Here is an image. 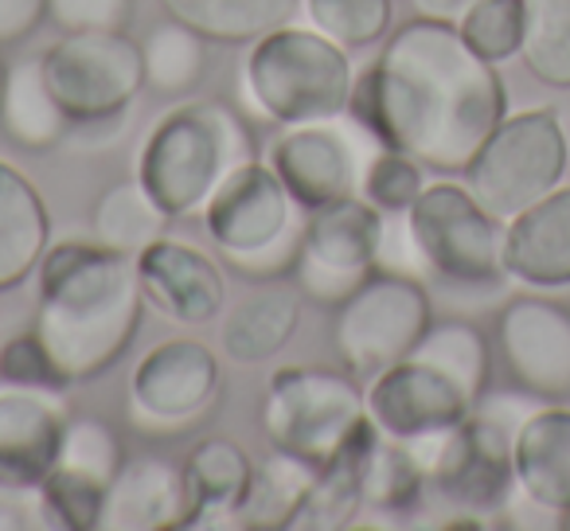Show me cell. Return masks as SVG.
<instances>
[{"instance_id":"cell-1","label":"cell","mask_w":570,"mask_h":531,"mask_svg":"<svg viewBox=\"0 0 570 531\" xmlns=\"http://www.w3.org/2000/svg\"><path fill=\"white\" fill-rule=\"evenodd\" d=\"M348 110L375 145L430 173L461 176L508 118V95L497 63L476 56L458 24L414 17L356 79Z\"/></svg>"},{"instance_id":"cell-2","label":"cell","mask_w":570,"mask_h":531,"mask_svg":"<svg viewBox=\"0 0 570 531\" xmlns=\"http://www.w3.org/2000/svg\"><path fill=\"white\" fill-rule=\"evenodd\" d=\"M36 274V336L48 344L63 380L82 383L110 372L137 341L145 317L134 254L102 246L98 238H67L48 246Z\"/></svg>"},{"instance_id":"cell-3","label":"cell","mask_w":570,"mask_h":531,"mask_svg":"<svg viewBox=\"0 0 570 531\" xmlns=\"http://www.w3.org/2000/svg\"><path fill=\"white\" fill-rule=\"evenodd\" d=\"M356 71L348 48L321 36L317 28L282 24L250 43L238 71V95L246 114L269 126H302L348 114Z\"/></svg>"},{"instance_id":"cell-4","label":"cell","mask_w":570,"mask_h":531,"mask_svg":"<svg viewBox=\"0 0 570 531\" xmlns=\"http://www.w3.org/2000/svg\"><path fill=\"white\" fill-rule=\"evenodd\" d=\"M254 160L246 118L223 102H180L149 129L137 149V180L173 219L204 212L212 191Z\"/></svg>"},{"instance_id":"cell-5","label":"cell","mask_w":570,"mask_h":531,"mask_svg":"<svg viewBox=\"0 0 570 531\" xmlns=\"http://www.w3.org/2000/svg\"><path fill=\"white\" fill-rule=\"evenodd\" d=\"M204 230L227 271L250 282L289 278L302 254L305 207L262 160H243L204 204Z\"/></svg>"},{"instance_id":"cell-6","label":"cell","mask_w":570,"mask_h":531,"mask_svg":"<svg viewBox=\"0 0 570 531\" xmlns=\"http://www.w3.org/2000/svg\"><path fill=\"white\" fill-rule=\"evenodd\" d=\"M364 419L367 395L352 372L294 364L269 375L262 430L274 450L297 453L309 465L325 469L341 458Z\"/></svg>"},{"instance_id":"cell-7","label":"cell","mask_w":570,"mask_h":531,"mask_svg":"<svg viewBox=\"0 0 570 531\" xmlns=\"http://www.w3.org/2000/svg\"><path fill=\"white\" fill-rule=\"evenodd\" d=\"M411 250L458 286H492L504 278V223L461 184H426L406 212Z\"/></svg>"},{"instance_id":"cell-8","label":"cell","mask_w":570,"mask_h":531,"mask_svg":"<svg viewBox=\"0 0 570 531\" xmlns=\"http://www.w3.org/2000/svg\"><path fill=\"white\" fill-rule=\"evenodd\" d=\"M434 325L430 297L411 274L375 271L336 305L333 344L344 372L360 383L406 360Z\"/></svg>"},{"instance_id":"cell-9","label":"cell","mask_w":570,"mask_h":531,"mask_svg":"<svg viewBox=\"0 0 570 531\" xmlns=\"http://www.w3.org/2000/svg\"><path fill=\"white\" fill-rule=\"evenodd\" d=\"M567 176V134L554 110H523L497 126L465 168V188L500 223L528 212Z\"/></svg>"},{"instance_id":"cell-10","label":"cell","mask_w":570,"mask_h":531,"mask_svg":"<svg viewBox=\"0 0 570 531\" xmlns=\"http://www.w3.org/2000/svg\"><path fill=\"white\" fill-rule=\"evenodd\" d=\"M48 87L71 126H118L121 114L145 90L141 43L126 32H67L40 56Z\"/></svg>"},{"instance_id":"cell-11","label":"cell","mask_w":570,"mask_h":531,"mask_svg":"<svg viewBox=\"0 0 570 531\" xmlns=\"http://www.w3.org/2000/svg\"><path fill=\"white\" fill-rule=\"evenodd\" d=\"M387 215L364 196H344L305 212L302 254L294 266V286L317 305H341L383 258Z\"/></svg>"},{"instance_id":"cell-12","label":"cell","mask_w":570,"mask_h":531,"mask_svg":"<svg viewBox=\"0 0 570 531\" xmlns=\"http://www.w3.org/2000/svg\"><path fill=\"white\" fill-rule=\"evenodd\" d=\"M223 364L204 341L173 336L149 348L129 375L126 414L141 434H184L215 411Z\"/></svg>"},{"instance_id":"cell-13","label":"cell","mask_w":570,"mask_h":531,"mask_svg":"<svg viewBox=\"0 0 570 531\" xmlns=\"http://www.w3.org/2000/svg\"><path fill=\"white\" fill-rule=\"evenodd\" d=\"M375 137L356 118H325L302 121V126H282V134L269 141L266 165L282 176L289 196L313 212L333 199L360 196V180L372 160Z\"/></svg>"},{"instance_id":"cell-14","label":"cell","mask_w":570,"mask_h":531,"mask_svg":"<svg viewBox=\"0 0 570 531\" xmlns=\"http://www.w3.org/2000/svg\"><path fill=\"white\" fill-rule=\"evenodd\" d=\"M367 414L380 426V434L399 442H419L430 434L461 426L473 414V399L430 360L406 356L399 364L383 367L375 380H367Z\"/></svg>"},{"instance_id":"cell-15","label":"cell","mask_w":570,"mask_h":531,"mask_svg":"<svg viewBox=\"0 0 570 531\" xmlns=\"http://www.w3.org/2000/svg\"><path fill=\"white\" fill-rule=\"evenodd\" d=\"M497 344L523 395H570V309L547 297H515L497 317Z\"/></svg>"},{"instance_id":"cell-16","label":"cell","mask_w":570,"mask_h":531,"mask_svg":"<svg viewBox=\"0 0 570 531\" xmlns=\"http://www.w3.org/2000/svg\"><path fill=\"white\" fill-rule=\"evenodd\" d=\"M67 419L63 391L0 383V492H40L59 465Z\"/></svg>"},{"instance_id":"cell-17","label":"cell","mask_w":570,"mask_h":531,"mask_svg":"<svg viewBox=\"0 0 570 531\" xmlns=\"http://www.w3.org/2000/svg\"><path fill=\"white\" fill-rule=\"evenodd\" d=\"M145 305L176 325H212L227 305V274L219 254H207L191 243L157 238L137 254Z\"/></svg>"},{"instance_id":"cell-18","label":"cell","mask_w":570,"mask_h":531,"mask_svg":"<svg viewBox=\"0 0 570 531\" xmlns=\"http://www.w3.org/2000/svg\"><path fill=\"white\" fill-rule=\"evenodd\" d=\"M504 271L535 289L570 286V188H554L543 199L508 219Z\"/></svg>"},{"instance_id":"cell-19","label":"cell","mask_w":570,"mask_h":531,"mask_svg":"<svg viewBox=\"0 0 570 531\" xmlns=\"http://www.w3.org/2000/svg\"><path fill=\"white\" fill-rule=\"evenodd\" d=\"M184 515H188L184 469L165 458H129L121 461L106 492L98 531H168L184 528Z\"/></svg>"},{"instance_id":"cell-20","label":"cell","mask_w":570,"mask_h":531,"mask_svg":"<svg viewBox=\"0 0 570 531\" xmlns=\"http://www.w3.org/2000/svg\"><path fill=\"white\" fill-rule=\"evenodd\" d=\"M515 484L531 504L547 512H570V411L547 406L531 411L515 426L512 442Z\"/></svg>"},{"instance_id":"cell-21","label":"cell","mask_w":570,"mask_h":531,"mask_svg":"<svg viewBox=\"0 0 570 531\" xmlns=\"http://www.w3.org/2000/svg\"><path fill=\"white\" fill-rule=\"evenodd\" d=\"M302 289L289 286L285 278L258 282L254 294H246L235 309L223 317L219 348L235 364H262L274 360L285 344L294 341L302 325Z\"/></svg>"},{"instance_id":"cell-22","label":"cell","mask_w":570,"mask_h":531,"mask_svg":"<svg viewBox=\"0 0 570 531\" xmlns=\"http://www.w3.org/2000/svg\"><path fill=\"white\" fill-rule=\"evenodd\" d=\"M51 246V215L40 188L17 165L0 160V294H12L40 271Z\"/></svg>"},{"instance_id":"cell-23","label":"cell","mask_w":570,"mask_h":531,"mask_svg":"<svg viewBox=\"0 0 570 531\" xmlns=\"http://www.w3.org/2000/svg\"><path fill=\"white\" fill-rule=\"evenodd\" d=\"M254 461L230 437H204L184 461V489H188V515L184 528H215L235 523V512L250 489Z\"/></svg>"},{"instance_id":"cell-24","label":"cell","mask_w":570,"mask_h":531,"mask_svg":"<svg viewBox=\"0 0 570 531\" xmlns=\"http://www.w3.org/2000/svg\"><path fill=\"white\" fill-rule=\"evenodd\" d=\"M0 126L12 145L28 153H48L67 137V110L59 106L56 90L48 87L40 59H20L9 67L4 95H0Z\"/></svg>"},{"instance_id":"cell-25","label":"cell","mask_w":570,"mask_h":531,"mask_svg":"<svg viewBox=\"0 0 570 531\" xmlns=\"http://www.w3.org/2000/svg\"><path fill=\"white\" fill-rule=\"evenodd\" d=\"M160 9L207 43H254L289 24L302 0H160Z\"/></svg>"},{"instance_id":"cell-26","label":"cell","mask_w":570,"mask_h":531,"mask_svg":"<svg viewBox=\"0 0 570 531\" xmlns=\"http://www.w3.org/2000/svg\"><path fill=\"white\" fill-rule=\"evenodd\" d=\"M317 481V465H309L297 453L269 450V458L262 465H254L250 489H246L243 504L235 512V528H254V531H289L297 508H302L305 492Z\"/></svg>"},{"instance_id":"cell-27","label":"cell","mask_w":570,"mask_h":531,"mask_svg":"<svg viewBox=\"0 0 570 531\" xmlns=\"http://www.w3.org/2000/svg\"><path fill=\"white\" fill-rule=\"evenodd\" d=\"M95 238L102 246H114L121 254H141L145 246H153L157 238H165L173 215L141 188V180H121L114 188H106L95 204Z\"/></svg>"},{"instance_id":"cell-28","label":"cell","mask_w":570,"mask_h":531,"mask_svg":"<svg viewBox=\"0 0 570 531\" xmlns=\"http://www.w3.org/2000/svg\"><path fill=\"white\" fill-rule=\"evenodd\" d=\"M141 59H145V87L157 90L165 98H180L188 90L199 87L207 71V40L199 32H191L180 20L157 24L141 40Z\"/></svg>"},{"instance_id":"cell-29","label":"cell","mask_w":570,"mask_h":531,"mask_svg":"<svg viewBox=\"0 0 570 531\" xmlns=\"http://www.w3.org/2000/svg\"><path fill=\"white\" fill-rule=\"evenodd\" d=\"M426 481L422 461L399 437L380 434V442L364 458V504L375 512H411Z\"/></svg>"},{"instance_id":"cell-30","label":"cell","mask_w":570,"mask_h":531,"mask_svg":"<svg viewBox=\"0 0 570 531\" xmlns=\"http://www.w3.org/2000/svg\"><path fill=\"white\" fill-rule=\"evenodd\" d=\"M414 356L430 360L434 367H442L469 399H481L489 387V341L476 325L469 321H442V325H430L426 336L419 341Z\"/></svg>"},{"instance_id":"cell-31","label":"cell","mask_w":570,"mask_h":531,"mask_svg":"<svg viewBox=\"0 0 570 531\" xmlns=\"http://www.w3.org/2000/svg\"><path fill=\"white\" fill-rule=\"evenodd\" d=\"M523 63L547 87H570V0H523Z\"/></svg>"},{"instance_id":"cell-32","label":"cell","mask_w":570,"mask_h":531,"mask_svg":"<svg viewBox=\"0 0 570 531\" xmlns=\"http://www.w3.org/2000/svg\"><path fill=\"white\" fill-rule=\"evenodd\" d=\"M305 17L341 48H372L391 32L395 0H305Z\"/></svg>"},{"instance_id":"cell-33","label":"cell","mask_w":570,"mask_h":531,"mask_svg":"<svg viewBox=\"0 0 570 531\" xmlns=\"http://www.w3.org/2000/svg\"><path fill=\"white\" fill-rule=\"evenodd\" d=\"M110 484L95 476L71 473V469H51V476L40 484V504L51 515V523L67 531H98L102 528V508Z\"/></svg>"},{"instance_id":"cell-34","label":"cell","mask_w":570,"mask_h":531,"mask_svg":"<svg viewBox=\"0 0 570 531\" xmlns=\"http://www.w3.org/2000/svg\"><path fill=\"white\" fill-rule=\"evenodd\" d=\"M458 28L476 56L504 63L523 51V0H476Z\"/></svg>"},{"instance_id":"cell-35","label":"cell","mask_w":570,"mask_h":531,"mask_svg":"<svg viewBox=\"0 0 570 531\" xmlns=\"http://www.w3.org/2000/svg\"><path fill=\"white\" fill-rule=\"evenodd\" d=\"M422 173H426V168H422L414 157L380 145V149L372 153V160H367V168H364L360 196H364L372 207H380L383 215H406L414 199L422 196V188H426Z\"/></svg>"},{"instance_id":"cell-36","label":"cell","mask_w":570,"mask_h":531,"mask_svg":"<svg viewBox=\"0 0 570 531\" xmlns=\"http://www.w3.org/2000/svg\"><path fill=\"white\" fill-rule=\"evenodd\" d=\"M121 461L126 458H121L118 434L102 419H67L63 445H59V469L114 484Z\"/></svg>"},{"instance_id":"cell-37","label":"cell","mask_w":570,"mask_h":531,"mask_svg":"<svg viewBox=\"0 0 570 531\" xmlns=\"http://www.w3.org/2000/svg\"><path fill=\"white\" fill-rule=\"evenodd\" d=\"M0 383H17V387H48V391H67L71 383L63 380V372L51 360L48 344L32 333L12 336L0 348Z\"/></svg>"},{"instance_id":"cell-38","label":"cell","mask_w":570,"mask_h":531,"mask_svg":"<svg viewBox=\"0 0 570 531\" xmlns=\"http://www.w3.org/2000/svg\"><path fill=\"white\" fill-rule=\"evenodd\" d=\"M134 0H48V20L59 32H126Z\"/></svg>"},{"instance_id":"cell-39","label":"cell","mask_w":570,"mask_h":531,"mask_svg":"<svg viewBox=\"0 0 570 531\" xmlns=\"http://www.w3.org/2000/svg\"><path fill=\"white\" fill-rule=\"evenodd\" d=\"M48 20V0H0V48L20 43Z\"/></svg>"},{"instance_id":"cell-40","label":"cell","mask_w":570,"mask_h":531,"mask_svg":"<svg viewBox=\"0 0 570 531\" xmlns=\"http://www.w3.org/2000/svg\"><path fill=\"white\" fill-rule=\"evenodd\" d=\"M473 4H476V0H414L419 17L450 20V24H458V20L465 17V12L473 9Z\"/></svg>"},{"instance_id":"cell-41","label":"cell","mask_w":570,"mask_h":531,"mask_svg":"<svg viewBox=\"0 0 570 531\" xmlns=\"http://www.w3.org/2000/svg\"><path fill=\"white\" fill-rule=\"evenodd\" d=\"M4 79H9V63L0 59V95H4Z\"/></svg>"},{"instance_id":"cell-42","label":"cell","mask_w":570,"mask_h":531,"mask_svg":"<svg viewBox=\"0 0 570 531\" xmlns=\"http://www.w3.org/2000/svg\"><path fill=\"white\" fill-rule=\"evenodd\" d=\"M562 528H570V512H567V520H562Z\"/></svg>"}]
</instances>
